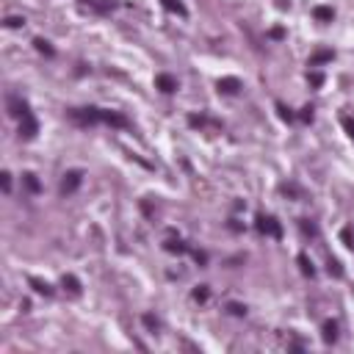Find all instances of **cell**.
<instances>
[{
  "label": "cell",
  "mask_w": 354,
  "mask_h": 354,
  "mask_svg": "<svg viewBox=\"0 0 354 354\" xmlns=\"http://www.w3.org/2000/svg\"><path fill=\"white\" fill-rule=\"evenodd\" d=\"M296 263H299V268H302L304 277H316V268H313V263H310V258H307V255H299V258H296Z\"/></svg>",
  "instance_id": "obj_17"
},
{
  "label": "cell",
  "mask_w": 354,
  "mask_h": 354,
  "mask_svg": "<svg viewBox=\"0 0 354 354\" xmlns=\"http://www.w3.org/2000/svg\"><path fill=\"white\" fill-rule=\"evenodd\" d=\"M310 83H313V86H321V83H324V78H321L318 72H310Z\"/></svg>",
  "instance_id": "obj_30"
},
{
  "label": "cell",
  "mask_w": 354,
  "mask_h": 354,
  "mask_svg": "<svg viewBox=\"0 0 354 354\" xmlns=\"http://www.w3.org/2000/svg\"><path fill=\"white\" fill-rule=\"evenodd\" d=\"M80 3H94V0H80Z\"/></svg>",
  "instance_id": "obj_32"
},
{
  "label": "cell",
  "mask_w": 354,
  "mask_h": 354,
  "mask_svg": "<svg viewBox=\"0 0 354 354\" xmlns=\"http://www.w3.org/2000/svg\"><path fill=\"white\" fill-rule=\"evenodd\" d=\"M9 113L17 116V119H22L25 113H31V105H28L22 97H9Z\"/></svg>",
  "instance_id": "obj_7"
},
{
  "label": "cell",
  "mask_w": 354,
  "mask_h": 354,
  "mask_svg": "<svg viewBox=\"0 0 354 354\" xmlns=\"http://www.w3.org/2000/svg\"><path fill=\"white\" fill-rule=\"evenodd\" d=\"M28 282H31V288H34L36 294H42V296H53V285H50V282H44V279H36V277H31Z\"/></svg>",
  "instance_id": "obj_13"
},
{
  "label": "cell",
  "mask_w": 354,
  "mask_h": 354,
  "mask_svg": "<svg viewBox=\"0 0 354 354\" xmlns=\"http://www.w3.org/2000/svg\"><path fill=\"white\" fill-rule=\"evenodd\" d=\"M340 125H343V128H346V133H349V138H352V141H354V119H352V116H349V113H343V116H340Z\"/></svg>",
  "instance_id": "obj_20"
},
{
  "label": "cell",
  "mask_w": 354,
  "mask_h": 354,
  "mask_svg": "<svg viewBox=\"0 0 354 354\" xmlns=\"http://www.w3.org/2000/svg\"><path fill=\"white\" fill-rule=\"evenodd\" d=\"M335 58V53L332 50H316L310 56V61H307V67H321V64H327V61Z\"/></svg>",
  "instance_id": "obj_9"
},
{
  "label": "cell",
  "mask_w": 354,
  "mask_h": 354,
  "mask_svg": "<svg viewBox=\"0 0 354 354\" xmlns=\"http://www.w3.org/2000/svg\"><path fill=\"white\" fill-rule=\"evenodd\" d=\"M155 89H161L164 94H174L180 89V80L174 75H169V72H161V75H155Z\"/></svg>",
  "instance_id": "obj_5"
},
{
  "label": "cell",
  "mask_w": 354,
  "mask_h": 354,
  "mask_svg": "<svg viewBox=\"0 0 354 354\" xmlns=\"http://www.w3.org/2000/svg\"><path fill=\"white\" fill-rule=\"evenodd\" d=\"M216 89H219V94H238L243 89V83L238 78H219Z\"/></svg>",
  "instance_id": "obj_6"
},
{
  "label": "cell",
  "mask_w": 354,
  "mask_h": 354,
  "mask_svg": "<svg viewBox=\"0 0 354 354\" xmlns=\"http://www.w3.org/2000/svg\"><path fill=\"white\" fill-rule=\"evenodd\" d=\"M80 183H83V172H80V169H69V172L61 177L58 191L64 194V197H69V194H75V191L80 188Z\"/></svg>",
  "instance_id": "obj_3"
},
{
  "label": "cell",
  "mask_w": 354,
  "mask_h": 354,
  "mask_svg": "<svg viewBox=\"0 0 354 354\" xmlns=\"http://www.w3.org/2000/svg\"><path fill=\"white\" fill-rule=\"evenodd\" d=\"M329 274H332V277H343V268H340L337 260H329Z\"/></svg>",
  "instance_id": "obj_25"
},
{
  "label": "cell",
  "mask_w": 354,
  "mask_h": 354,
  "mask_svg": "<svg viewBox=\"0 0 354 354\" xmlns=\"http://www.w3.org/2000/svg\"><path fill=\"white\" fill-rule=\"evenodd\" d=\"M141 321H144V327L152 329V332H155V329L161 327V321H158L155 316H152V313H144V316H141Z\"/></svg>",
  "instance_id": "obj_19"
},
{
  "label": "cell",
  "mask_w": 354,
  "mask_h": 354,
  "mask_svg": "<svg viewBox=\"0 0 354 354\" xmlns=\"http://www.w3.org/2000/svg\"><path fill=\"white\" fill-rule=\"evenodd\" d=\"M69 122H75L80 128H92V125H100L103 122V108H72L67 111Z\"/></svg>",
  "instance_id": "obj_1"
},
{
  "label": "cell",
  "mask_w": 354,
  "mask_h": 354,
  "mask_svg": "<svg viewBox=\"0 0 354 354\" xmlns=\"http://www.w3.org/2000/svg\"><path fill=\"white\" fill-rule=\"evenodd\" d=\"M313 17L318 19V22H332L335 19V9L332 6H316L313 9Z\"/></svg>",
  "instance_id": "obj_10"
},
{
  "label": "cell",
  "mask_w": 354,
  "mask_h": 354,
  "mask_svg": "<svg viewBox=\"0 0 354 354\" xmlns=\"http://www.w3.org/2000/svg\"><path fill=\"white\" fill-rule=\"evenodd\" d=\"M34 47H36L39 53H44L47 58H53V56H56V50L50 47V42H47V39H42V36H36V39H34Z\"/></svg>",
  "instance_id": "obj_16"
},
{
  "label": "cell",
  "mask_w": 354,
  "mask_h": 354,
  "mask_svg": "<svg viewBox=\"0 0 354 354\" xmlns=\"http://www.w3.org/2000/svg\"><path fill=\"white\" fill-rule=\"evenodd\" d=\"M207 296H210V288H207V285H197V288H194V302L205 304Z\"/></svg>",
  "instance_id": "obj_18"
},
{
  "label": "cell",
  "mask_w": 354,
  "mask_h": 354,
  "mask_svg": "<svg viewBox=\"0 0 354 354\" xmlns=\"http://www.w3.org/2000/svg\"><path fill=\"white\" fill-rule=\"evenodd\" d=\"M255 230L260 235H268V238H282V224L277 222L274 216H266V213H260L255 219Z\"/></svg>",
  "instance_id": "obj_2"
},
{
  "label": "cell",
  "mask_w": 354,
  "mask_h": 354,
  "mask_svg": "<svg viewBox=\"0 0 354 354\" xmlns=\"http://www.w3.org/2000/svg\"><path fill=\"white\" fill-rule=\"evenodd\" d=\"M299 119H302V122H313V105H304L302 113H299Z\"/></svg>",
  "instance_id": "obj_27"
},
{
  "label": "cell",
  "mask_w": 354,
  "mask_h": 354,
  "mask_svg": "<svg viewBox=\"0 0 354 354\" xmlns=\"http://www.w3.org/2000/svg\"><path fill=\"white\" fill-rule=\"evenodd\" d=\"M22 180H25V186H28L31 191H39V180H36V174H34V172H25V174H22Z\"/></svg>",
  "instance_id": "obj_21"
},
{
  "label": "cell",
  "mask_w": 354,
  "mask_h": 354,
  "mask_svg": "<svg viewBox=\"0 0 354 354\" xmlns=\"http://www.w3.org/2000/svg\"><path fill=\"white\" fill-rule=\"evenodd\" d=\"M61 285H64V291H69L72 296H78V294H80V282H78V277H75V274H64Z\"/></svg>",
  "instance_id": "obj_11"
},
{
  "label": "cell",
  "mask_w": 354,
  "mask_h": 354,
  "mask_svg": "<svg viewBox=\"0 0 354 354\" xmlns=\"http://www.w3.org/2000/svg\"><path fill=\"white\" fill-rule=\"evenodd\" d=\"M0 183H3V191H6V194H11V174L9 172L0 174Z\"/></svg>",
  "instance_id": "obj_26"
},
{
  "label": "cell",
  "mask_w": 354,
  "mask_h": 354,
  "mask_svg": "<svg viewBox=\"0 0 354 354\" xmlns=\"http://www.w3.org/2000/svg\"><path fill=\"white\" fill-rule=\"evenodd\" d=\"M321 337H324V343H335V340H337V321H327Z\"/></svg>",
  "instance_id": "obj_12"
},
{
  "label": "cell",
  "mask_w": 354,
  "mask_h": 354,
  "mask_svg": "<svg viewBox=\"0 0 354 354\" xmlns=\"http://www.w3.org/2000/svg\"><path fill=\"white\" fill-rule=\"evenodd\" d=\"M166 252H172V255H183V252H188V246L180 241V238H169V241L164 243Z\"/></svg>",
  "instance_id": "obj_15"
},
{
  "label": "cell",
  "mask_w": 354,
  "mask_h": 354,
  "mask_svg": "<svg viewBox=\"0 0 354 354\" xmlns=\"http://www.w3.org/2000/svg\"><path fill=\"white\" fill-rule=\"evenodd\" d=\"M194 258H197L199 266H205V263H207V255H205V252H194Z\"/></svg>",
  "instance_id": "obj_31"
},
{
  "label": "cell",
  "mask_w": 354,
  "mask_h": 354,
  "mask_svg": "<svg viewBox=\"0 0 354 354\" xmlns=\"http://www.w3.org/2000/svg\"><path fill=\"white\" fill-rule=\"evenodd\" d=\"M302 230H304L307 235H316V233H318V227L310 224V219H304V222H302Z\"/></svg>",
  "instance_id": "obj_28"
},
{
  "label": "cell",
  "mask_w": 354,
  "mask_h": 354,
  "mask_svg": "<svg viewBox=\"0 0 354 354\" xmlns=\"http://www.w3.org/2000/svg\"><path fill=\"white\" fill-rule=\"evenodd\" d=\"M227 310L233 313V316H238V318H241V316H246V304H238V302H230L227 304Z\"/></svg>",
  "instance_id": "obj_22"
},
{
  "label": "cell",
  "mask_w": 354,
  "mask_h": 354,
  "mask_svg": "<svg viewBox=\"0 0 354 354\" xmlns=\"http://www.w3.org/2000/svg\"><path fill=\"white\" fill-rule=\"evenodd\" d=\"M161 6H164L166 11L177 14V17H188V9H186V3H183V0H161Z\"/></svg>",
  "instance_id": "obj_8"
},
{
  "label": "cell",
  "mask_w": 354,
  "mask_h": 354,
  "mask_svg": "<svg viewBox=\"0 0 354 354\" xmlns=\"http://www.w3.org/2000/svg\"><path fill=\"white\" fill-rule=\"evenodd\" d=\"M36 133H39V122L34 119V113H25L19 119V138L31 141V138H36Z\"/></svg>",
  "instance_id": "obj_4"
},
{
  "label": "cell",
  "mask_w": 354,
  "mask_h": 354,
  "mask_svg": "<svg viewBox=\"0 0 354 354\" xmlns=\"http://www.w3.org/2000/svg\"><path fill=\"white\" fill-rule=\"evenodd\" d=\"M188 125H191V128H222L219 122L207 119V116H197V113H194V116H188Z\"/></svg>",
  "instance_id": "obj_14"
},
{
  "label": "cell",
  "mask_w": 354,
  "mask_h": 354,
  "mask_svg": "<svg viewBox=\"0 0 354 354\" xmlns=\"http://www.w3.org/2000/svg\"><path fill=\"white\" fill-rule=\"evenodd\" d=\"M277 111H279V116H282L285 122H294V119H296L294 113H291V108H285L282 103H277Z\"/></svg>",
  "instance_id": "obj_23"
},
{
  "label": "cell",
  "mask_w": 354,
  "mask_h": 354,
  "mask_svg": "<svg viewBox=\"0 0 354 354\" xmlns=\"http://www.w3.org/2000/svg\"><path fill=\"white\" fill-rule=\"evenodd\" d=\"M25 25V17H6V28H22Z\"/></svg>",
  "instance_id": "obj_24"
},
{
  "label": "cell",
  "mask_w": 354,
  "mask_h": 354,
  "mask_svg": "<svg viewBox=\"0 0 354 354\" xmlns=\"http://www.w3.org/2000/svg\"><path fill=\"white\" fill-rule=\"evenodd\" d=\"M340 238L346 241V246H354V238H352V230H349V227H346L343 233H340Z\"/></svg>",
  "instance_id": "obj_29"
}]
</instances>
